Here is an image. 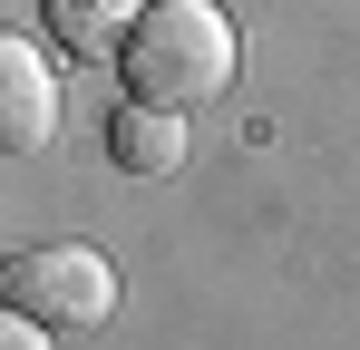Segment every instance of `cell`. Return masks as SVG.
<instances>
[{"instance_id": "6da1fadb", "label": "cell", "mask_w": 360, "mask_h": 350, "mask_svg": "<svg viewBox=\"0 0 360 350\" xmlns=\"http://www.w3.org/2000/svg\"><path fill=\"white\" fill-rule=\"evenodd\" d=\"M117 68H127V98L185 117V108H214L234 88L243 39H234V20L214 0H146V20H136V39L117 49Z\"/></svg>"}, {"instance_id": "7a4b0ae2", "label": "cell", "mask_w": 360, "mask_h": 350, "mask_svg": "<svg viewBox=\"0 0 360 350\" xmlns=\"http://www.w3.org/2000/svg\"><path fill=\"white\" fill-rule=\"evenodd\" d=\"M0 302L30 311V321H49V331H98L117 311V273H108L98 243H30V253H10Z\"/></svg>"}, {"instance_id": "3957f363", "label": "cell", "mask_w": 360, "mask_h": 350, "mask_svg": "<svg viewBox=\"0 0 360 350\" xmlns=\"http://www.w3.org/2000/svg\"><path fill=\"white\" fill-rule=\"evenodd\" d=\"M59 136V68L30 49V39H0V146L30 156Z\"/></svg>"}, {"instance_id": "277c9868", "label": "cell", "mask_w": 360, "mask_h": 350, "mask_svg": "<svg viewBox=\"0 0 360 350\" xmlns=\"http://www.w3.org/2000/svg\"><path fill=\"white\" fill-rule=\"evenodd\" d=\"M108 156H117L127 175H176V166H185V127H176V108L127 98L117 127H108Z\"/></svg>"}, {"instance_id": "5b68a950", "label": "cell", "mask_w": 360, "mask_h": 350, "mask_svg": "<svg viewBox=\"0 0 360 350\" xmlns=\"http://www.w3.org/2000/svg\"><path fill=\"white\" fill-rule=\"evenodd\" d=\"M136 20H146V0H49V30L78 58H117L136 39Z\"/></svg>"}, {"instance_id": "8992f818", "label": "cell", "mask_w": 360, "mask_h": 350, "mask_svg": "<svg viewBox=\"0 0 360 350\" xmlns=\"http://www.w3.org/2000/svg\"><path fill=\"white\" fill-rule=\"evenodd\" d=\"M0 350H49V321H30V311H0Z\"/></svg>"}]
</instances>
